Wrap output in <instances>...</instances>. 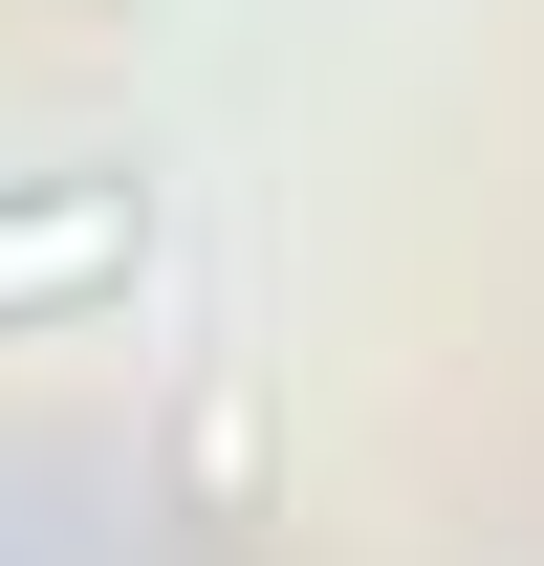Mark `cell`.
<instances>
[{"label":"cell","instance_id":"6da1fadb","mask_svg":"<svg viewBox=\"0 0 544 566\" xmlns=\"http://www.w3.org/2000/svg\"><path fill=\"white\" fill-rule=\"evenodd\" d=\"M175 197H153V153H44V175H0V327H87V305H132Z\"/></svg>","mask_w":544,"mask_h":566},{"label":"cell","instance_id":"7a4b0ae2","mask_svg":"<svg viewBox=\"0 0 544 566\" xmlns=\"http://www.w3.org/2000/svg\"><path fill=\"white\" fill-rule=\"evenodd\" d=\"M175 501H197V523H262V349H197V392H175Z\"/></svg>","mask_w":544,"mask_h":566},{"label":"cell","instance_id":"3957f363","mask_svg":"<svg viewBox=\"0 0 544 566\" xmlns=\"http://www.w3.org/2000/svg\"><path fill=\"white\" fill-rule=\"evenodd\" d=\"M87 22H153V0H87Z\"/></svg>","mask_w":544,"mask_h":566}]
</instances>
